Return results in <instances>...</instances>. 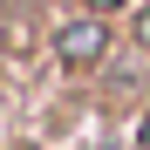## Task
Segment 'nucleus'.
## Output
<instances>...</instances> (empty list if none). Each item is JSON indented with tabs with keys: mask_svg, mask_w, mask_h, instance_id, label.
<instances>
[{
	"mask_svg": "<svg viewBox=\"0 0 150 150\" xmlns=\"http://www.w3.org/2000/svg\"><path fill=\"white\" fill-rule=\"evenodd\" d=\"M116 7H130V0H89V14H116Z\"/></svg>",
	"mask_w": 150,
	"mask_h": 150,
	"instance_id": "nucleus-4",
	"label": "nucleus"
},
{
	"mask_svg": "<svg viewBox=\"0 0 150 150\" xmlns=\"http://www.w3.org/2000/svg\"><path fill=\"white\" fill-rule=\"evenodd\" d=\"M55 62L62 68H103L109 62V21L103 14H75L55 28Z\"/></svg>",
	"mask_w": 150,
	"mask_h": 150,
	"instance_id": "nucleus-1",
	"label": "nucleus"
},
{
	"mask_svg": "<svg viewBox=\"0 0 150 150\" xmlns=\"http://www.w3.org/2000/svg\"><path fill=\"white\" fill-rule=\"evenodd\" d=\"M130 34H137V48L150 55V7H137V21H130Z\"/></svg>",
	"mask_w": 150,
	"mask_h": 150,
	"instance_id": "nucleus-2",
	"label": "nucleus"
},
{
	"mask_svg": "<svg viewBox=\"0 0 150 150\" xmlns=\"http://www.w3.org/2000/svg\"><path fill=\"white\" fill-rule=\"evenodd\" d=\"M137 150H150V103H143V116H137Z\"/></svg>",
	"mask_w": 150,
	"mask_h": 150,
	"instance_id": "nucleus-3",
	"label": "nucleus"
}]
</instances>
